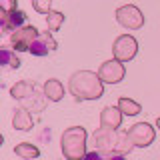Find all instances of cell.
Returning a JSON list of instances; mask_svg holds the SVG:
<instances>
[{"label":"cell","mask_w":160,"mask_h":160,"mask_svg":"<svg viewBox=\"0 0 160 160\" xmlns=\"http://www.w3.org/2000/svg\"><path fill=\"white\" fill-rule=\"evenodd\" d=\"M68 90L78 102L82 100H98L104 94V82L92 70H78L68 80Z\"/></svg>","instance_id":"6da1fadb"},{"label":"cell","mask_w":160,"mask_h":160,"mask_svg":"<svg viewBox=\"0 0 160 160\" xmlns=\"http://www.w3.org/2000/svg\"><path fill=\"white\" fill-rule=\"evenodd\" d=\"M86 140L88 132L82 126H70L62 132L60 148L66 160H84L86 156Z\"/></svg>","instance_id":"7a4b0ae2"},{"label":"cell","mask_w":160,"mask_h":160,"mask_svg":"<svg viewBox=\"0 0 160 160\" xmlns=\"http://www.w3.org/2000/svg\"><path fill=\"white\" fill-rule=\"evenodd\" d=\"M114 16H116V22L120 26H124L128 30H138V28L144 26V14H142V10L138 6H134V4L120 6Z\"/></svg>","instance_id":"3957f363"},{"label":"cell","mask_w":160,"mask_h":160,"mask_svg":"<svg viewBox=\"0 0 160 160\" xmlns=\"http://www.w3.org/2000/svg\"><path fill=\"white\" fill-rule=\"evenodd\" d=\"M136 52H138V42H136V38L130 36V34L118 36L112 44V54L120 62H130V60L136 56Z\"/></svg>","instance_id":"277c9868"},{"label":"cell","mask_w":160,"mask_h":160,"mask_svg":"<svg viewBox=\"0 0 160 160\" xmlns=\"http://www.w3.org/2000/svg\"><path fill=\"white\" fill-rule=\"evenodd\" d=\"M38 30L34 26H22L18 30H14L10 34V48H14L16 52H30V46L38 36Z\"/></svg>","instance_id":"5b68a950"},{"label":"cell","mask_w":160,"mask_h":160,"mask_svg":"<svg viewBox=\"0 0 160 160\" xmlns=\"http://www.w3.org/2000/svg\"><path fill=\"white\" fill-rule=\"evenodd\" d=\"M92 142L94 148L100 152L108 154V152H116V144H118V130H108L100 126L96 132L92 134Z\"/></svg>","instance_id":"8992f818"},{"label":"cell","mask_w":160,"mask_h":160,"mask_svg":"<svg viewBox=\"0 0 160 160\" xmlns=\"http://www.w3.org/2000/svg\"><path fill=\"white\" fill-rule=\"evenodd\" d=\"M124 74H126V68H124V62L112 58L106 60L102 66L98 68V76L102 78V82L106 84H116L120 80H124Z\"/></svg>","instance_id":"52a82bcc"},{"label":"cell","mask_w":160,"mask_h":160,"mask_svg":"<svg viewBox=\"0 0 160 160\" xmlns=\"http://www.w3.org/2000/svg\"><path fill=\"white\" fill-rule=\"evenodd\" d=\"M128 134H130V138H132L134 146H138V148L150 146V144L154 142V138H156V132H154V128L150 126L148 122H138V124H134V126L128 130Z\"/></svg>","instance_id":"ba28073f"},{"label":"cell","mask_w":160,"mask_h":160,"mask_svg":"<svg viewBox=\"0 0 160 160\" xmlns=\"http://www.w3.org/2000/svg\"><path fill=\"white\" fill-rule=\"evenodd\" d=\"M58 48V42L54 40V36L50 32H40L36 40L32 42V46H30V52L34 54V56H46V54L54 52V50Z\"/></svg>","instance_id":"9c48e42d"},{"label":"cell","mask_w":160,"mask_h":160,"mask_svg":"<svg viewBox=\"0 0 160 160\" xmlns=\"http://www.w3.org/2000/svg\"><path fill=\"white\" fill-rule=\"evenodd\" d=\"M24 20H26V14L18 8L2 10V32H14V30L22 28Z\"/></svg>","instance_id":"30bf717a"},{"label":"cell","mask_w":160,"mask_h":160,"mask_svg":"<svg viewBox=\"0 0 160 160\" xmlns=\"http://www.w3.org/2000/svg\"><path fill=\"white\" fill-rule=\"evenodd\" d=\"M122 116L124 114L118 106H106L100 112V126L108 130H118L120 124H122Z\"/></svg>","instance_id":"8fae6325"},{"label":"cell","mask_w":160,"mask_h":160,"mask_svg":"<svg viewBox=\"0 0 160 160\" xmlns=\"http://www.w3.org/2000/svg\"><path fill=\"white\" fill-rule=\"evenodd\" d=\"M44 96H46V100H50V102H58V100L64 98V86L62 82L56 78H50L44 82Z\"/></svg>","instance_id":"7c38bea8"},{"label":"cell","mask_w":160,"mask_h":160,"mask_svg":"<svg viewBox=\"0 0 160 160\" xmlns=\"http://www.w3.org/2000/svg\"><path fill=\"white\" fill-rule=\"evenodd\" d=\"M32 124H34V120H32V114H30V110L28 108H18L16 112H14V116H12V126L16 128V130H30L32 128Z\"/></svg>","instance_id":"4fadbf2b"},{"label":"cell","mask_w":160,"mask_h":160,"mask_svg":"<svg viewBox=\"0 0 160 160\" xmlns=\"http://www.w3.org/2000/svg\"><path fill=\"white\" fill-rule=\"evenodd\" d=\"M32 94H34V82L32 80H20V82H16L10 88V96L14 100H24V98L32 96Z\"/></svg>","instance_id":"5bb4252c"},{"label":"cell","mask_w":160,"mask_h":160,"mask_svg":"<svg viewBox=\"0 0 160 160\" xmlns=\"http://www.w3.org/2000/svg\"><path fill=\"white\" fill-rule=\"evenodd\" d=\"M14 154L24 160H32V158H38L40 156V150L30 142H22V144H16L14 146Z\"/></svg>","instance_id":"9a60e30c"},{"label":"cell","mask_w":160,"mask_h":160,"mask_svg":"<svg viewBox=\"0 0 160 160\" xmlns=\"http://www.w3.org/2000/svg\"><path fill=\"white\" fill-rule=\"evenodd\" d=\"M118 108L122 110V114L124 116H136V114H140V104L136 102V100H132V98H126V96H122L118 100Z\"/></svg>","instance_id":"2e32d148"},{"label":"cell","mask_w":160,"mask_h":160,"mask_svg":"<svg viewBox=\"0 0 160 160\" xmlns=\"http://www.w3.org/2000/svg\"><path fill=\"white\" fill-rule=\"evenodd\" d=\"M0 60H2V64H4V66H8V68H12V70L20 68V60H18V56H16V50H14V48L4 46L2 50H0Z\"/></svg>","instance_id":"e0dca14e"},{"label":"cell","mask_w":160,"mask_h":160,"mask_svg":"<svg viewBox=\"0 0 160 160\" xmlns=\"http://www.w3.org/2000/svg\"><path fill=\"white\" fill-rule=\"evenodd\" d=\"M64 24V14L62 12H56V10H50L46 14V26L50 32H56V30Z\"/></svg>","instance_id":"ac0fdd59"},{"label":"cell","mask_w":160,"mask_h":160,"mask_svg":"<svg viewBox=\"0 0 160 160\" xmlns=\"http://www.w3.org/2000/svg\"><path fill=\"white\" fill-rule=\"evenodd\" d=\"M50 4L52 0H32V8L40 14H48L50 12Z\"/></svg>","instance_id":"d6986e66"},{"label":"cell","mask_w":160,"mask_h":160,"mask_svg":"<svg viewBox=\"0 0 160 160\" xmlns=\"http://www.w3.org/2000/svg\"><path fill=\"white\" fill-rule=\"evenodd\" d=\"M84 160H106V154L94 148V150H90V152H86V156H84Z\"/></svg>","instance_id":"ffe728a7"},{"label":"cell","mask_w":160,"mask_h":160,"mask_svg":"<svg viewBox=\"0 0 160 160\" xmlns=\"http://www.w3.org/2000/svg\"><path fill=\"white\" fill-rule=\"evenodd\" d=\"M0 6H2V10H14L16 8V0H0Z\"/></svg>","instance_id":"44dd1931"},{"label":"cell","mask_w":160,"mask_h":160,"mask_svg":"<svg viewBox=\"0 0 160 160\" xmlns=\"http://www.w3.org/2000/svg\"><path fill=\"white\" fill-rule=\"evenodd\" d=\"M106 160H128V158H126V154H122V152H108Z\"/></svg>","instance_id":"7402d4cb"},{"label":"cell","mask_w":160,"mask_h":160,"mask_svg":"<svg viewBox=\"0 0 160 160\" xmlns=\"http://www.w3.org/2000/svg\"><path fill=\"white\" fill-rule=\"evenodd\" d=\"M156 126H158V128H160V116H158V118H156Z\"/></svg>","instance_id":"603a6c76"}]
</instances>
